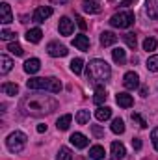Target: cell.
<instances>
[{"label":"cell","mask_w":158,"mask_h":160,"mask_svg":"<svg viewBox=\"0 0 158 160\" xmlns=\"http://www.w3.org/2000/svg\"><path fill=\"white\" fill-rule=\"evenodd\" d=\"M58 108V101H54L48 95H28L21 101V110L24 116L41 118L47 114H52Z\"/></svg>","instance_id":"1"},{"label":"cell","mask_w":158,"mask_h":160,"mask_svg":"<svg viewBox=\"0 0 158 160\" xmlns=\"http://www.w3.org/2000/svg\"><path fill=\"white\" fill-rule=\"evenodd\" d=\"M86 75H87V80L95 86L106 82V80L112 77V69L110 65L104 62V60H91L87 69H86Z\"/></svg>","instance_id":"2"},{"label":"cell","mask_w":158,"mask_h":160,"mask_svg":"<svg viewBox=\"0 0 158 160\" xmlns=\"http://www.w3.org/2000/svg\"><path fill=\"white\" fill-rule=\"evenodd\" d=\"M26 88L28 89H45V91H50V93H60L62 89V82L54 77H48V78H30L26 82Z\"/></svg>","instance_id":"3"},{"label":"cell","mask_w":158,"mask_h":160,"mask_svg":"<svg viewBox=\"0 0 158 160\" xmlns=\"http://www.w3.org/2000/svg\"><path fill=\"white\" fill-rule=\"evenodd\" d=\"M26 134L24 132H21V130H15V132H11L7 138H6V147L11 151V153H21L22 149H24V145H26Z\"/></svg>","instance_id":"4"},{"label":"cell","mask_w":158,"mask_h":160,"mask_svg":"<svg viewBox=\"0 0 158 160\" xmlns=\"http://www.w3.org/2000/svg\"><path fill=\"white\" fill-rule=\"evenodd\" d=\"M134 21H136V17L132 11H119V13L110 17V24L116 28H128L134 24Z\"/></svg>","instance_id":"5"},{"label":"cell","mask_w":158,"mask_h":160,"mask_svg":"<svg viewBox=\"0 0 158 160\" xmlns=\"http://www.w3.org/2000/svg\"><path fill=\"white\" fill-rule=\"evenodd\" d=\"M47 52L52 56V58H63V56H67V47L65 45H60V43H56V41H52V43H48L47 45Z\"/></svg>","instance_id":"6"},{"label":"cell","mask_w":158,"mask_h":160,"mask_svg":"<svg viewBox=\"0 0 158 160\" xmlns=\"http://www.w3.org/2000/svg\"><path fill=\"white\" fill-rule=\"evenodd\" d=\"M50 15H52V8H50V6H39V8L34 11L32 19H34V22H45Z\"/></svg>","instance_id":"7"},{"label":"cell","mask_w":158,"mask_h":160,"mask_svg":"<svg viewBox=\"0 0 158 160\" xmlns=\"http://www.w3.org/2000/svg\"><path fill=\"white\" fill-rule=\"evenodd\" d=\"M123 86L126 89H136L140 86V75L134 73V71H128L125 77H123Z\"/></svg>","instance_id":"8"},{"label":"cell","mask_w":158,"mask_h":160,"mask_svg":"<svg viewBox=\"0 0 158 160\" xmlns=\"http://www.w3.org/2000/svg\"><path fill=\"white\" fill-rule=\"evenodd\" d=\"M69 142L77 147V149H86L87 145H89V140L82 134V132H75V134H71V138H69Z\"/></svg>","instance_id":"9"},{"label":"cell","mask_w":158,"mask_h":160,"mask_svg":"<svg viewBox=\"0 0 158 160\" xmlns=\"http://www.w3.org/2000/svg\"><path fill=\"white\" fill-rule=\"evenodd\" d=\"M0 21H2L4 24L13 22V13H11V8H9L7 2H2V4H0Z\"/></svg>","instance_id":"10"},{"label":"cell","mask_w":158,"mask_h":160,"mask_svg":"<svg viewBox=\"0 0 158 160\" xmlns=\"http://www.w3.org/2000/svg\"><path fill=\"white\" fill-rule=\"evenodd\" d=\"M58 28H60V34H62V36H71L75 26H73V21H71L69 17H62V19H60V26H58Z\"/></svg>","instance_id":"11"},{"label":"cell","mask_w":158,"mask_h":160,"mask_svg":"<svg viewBox=\"0 0 158 160\" xmlns=\"http://www.w3.org/2000/svg\"><path fill=\"white\" fill-rule=\"evenodd\" d=\"M39 69H41V62L37 58H30V60L24 62V71H26L28 75H36Z\"/></svg>","instance_id":"12"},{"label":"cell","mask_w":158,"mask_h":160,"mask_svg":"<svg viewBox=\"0 0 158 160\" xmlns=\"http://www.w3.org/2000/svg\"><path fill=\"white\" fill-rule=\"evenodd\" d=\"M116 101H117V104L121 108H130L132 104H134V99H132V95H128V93H117L116 95Z\"/></svg>","instance_id":"13"},{"label":"cell","mask_w":158,"mask_h":160,"mask_svg":"<svg viewBox=\"0 0 158 160\" xmlns=\"http://www.w3.org/2000/svg\"><path fill=\"white\" fill-rule=\"evenodd\" d=\"M73 45L78 48V50H82V52H87L89 50V38L87 36H77L75 39H73Z\"/></svg>","instance_id":"14"},{"label":"cell","mask_w":158,"mask_h":160,"mask_svg":"<svg viewBox=\"0 0 158 160\" xmlns=\"http://www.w3.org/2000/svg\"><path fill=\"white\" fill-rule=\"evenodd\" d=\"M145 11L149 19H158V0H145Z\"/></svg>","instance_id":"15"},{"label":"cell","mask_w":158,"mask_h":160,"mask_svg":"<svg viewBox=\"0 0 158 160\" xmlns=\"http://www.w3.org/2000/svg\"><path fill=\"white\" fill-rule=\"evenodd\" d=\"M106 99H108L106 89H104L102 86H97V88H95V95H93V102H95V104H102V102H106Z\"/></svg>","instance_id":"16"},{"label":"cell","mask_w":158,"mask_h":160,"mask_svg":"<svg viewBox=\"0 0 158 160\" xmlns=\"http://www.w3.org/2000/svg\"><path fill=\"white\" fill-rule=\"evenodd\" d=\"M112 155H114V158H116V160L125 158L126 149H125V145H123L121 142H114V143H112Z\"/></svg>","instance_id":"17"},{"label":"cell","mask_w":158,"mask_h":160,"mask_svg":"<svg viewBox=\"0 0 158 160\" xmlns=\"http://www.w3.org/2000/svg\"><path fill=\"white\" fill-rule=\"evenodd\" d=\"M117 41V36L114 34V32H102L101 34V45L102 47H110V45H114Z\"/></svg>","instance_id":"18"},{"label":"cell","mask_w":158,"mask_h":160,"mask_svg":"<svg viewBox=\"0 0 158 160\" xmlns=\"http://www.w3.org/2000/svg\"><path fill=\"white\" fill-rule=\"evenodd\" d=\"M95 118L99 121L110 119V118H112V108H108V106H99L97 112H95Z\"/></svg>","instance_id":"19"},{"label":"cell","mask_w":158,"mask_h":160,"mask_svg":"<svg viewBox=\"0 0 158 160\" xmlns=\"http://www.w3.org/2000/svg\"><path fill=\"white\" fill-rule=\"evenodd\" d=\"M41 38H43V32H41L39 28H32V30L26 32V41L28 43H39Z\"/></svg>","instance_id":"20"},{"label":"cell","mask_w":158,"mask_h":160,"mask_svg":"<svg viewBox=\"0 0 158 160\" xmlns=\"http://www.w3.org/2000/svg\"><path fill=\"white\" fill-rule=\"evenodd\" d=\"M11 67H13V62H11L6 54H2V56H0V73L6 75V73L11 71Z\"/></svg>","instance_id":"21"},{"label":"cell","mask_w":158,"mask_h":160,"mask_svg":"<svg viewBox=\"0 0 158 160\" xmlns=\"http://www.w3.org/2000/svg\"><path fill=\"white\" fill-rule=\"evenodd\" d=\"M89 158L91 160H102L104 158V147L102 145H93L89 149Z\"/></svg>","instance_id":"22"},{"label":"cell","mask_w":158,"mask_h":160,"mask_svg":"<svg viewBox=\"0 0 158 160\" xmlns=\"http://www.w3.org/2000/svg\"><path fill=\"white\" fill-rule=\"evenodd\" d=\"M71 121H73V116H71V114H65V116H62L60 119L56 121V127H58V130H67V128H69V125H71Z\"/></svg>","instance_id":"23"},{"label":"cell","mask_w":158,"mask_h":160,"mask_svg":"<svg viewBox=\"0 0 158 160\" xmlns=\"http://www.w3.org/2000/svg\"><path fill=\"white\" fill-rule=\"evenodd\" d=\"M112 58H114V62L119 63V65H123V63L126 62V54H125V50H123L121 47H117V48L112 50Z\"/></svg>","instance_id":"24"},{"label":"cell","mask_w":158,"mask_h":160,"mask_svg":"<svg viewBox=\"0 0 158 160\" xmlns=\"http://www.w3.org/2000/svg\"><path fill=\"white\" fill-rule=\"evenodd\" d=\"M2 91L6 95H17L19 93V86L17 84H11V82H4L2 84Z\"/></svg>","instance_id":"25"},{"label":"cell","mask_w":158,"mask_h":160,"mask_svg":"<svg viewBox=\"0 0 158 160\" xmlns=\"http://www.w3.org/2000/svg\"><path fill=\"white\" fill-rule=\"evenodd\" d=\"M56 160H73V151L69 147H60Z\"/></svg>","instance_id":"26"},{"label":"cell","mask_w":158,"mask_h":160,"mask_svg":"<svg viewBox=\"0 0 158 160\" xmlns=\"http://www.w3.org/2000/svg\"><path fill=\"white\" fill-rule=\"evenodd\" d=\"M112 132L114 134H123L125 132V121L119 119V118L112 121Z\"/></svg>","instance_id":"27"},{"label":"cell","mask_w":158,"mask_h":160,"mask_svg":"<svg viewBox=\"0 0 158 160\" xmlns=\"http://www.w3.org/2000/svg\"><path fill=\"white\" fill-rule=\"evenodd\" d=\"M75 119L78 125H86L89 123V110H78V114L75 116Z\"/></svg>","instance_id":"28"},{"label":"cell","mask_w":158,"mask_h":160,"mask_svg":"<svg viewBox=\"0 0 158 160\" xmlns=\"http://www.w3.org/2000/svg\"><path fill=\"white\" fill-rule=\"evenodd\" d=\"M82 69H84V60H82V58H75V60L71 62V71H73L75 75H80Z\"/></svg>","instance_id":"29"},{"label":"cell","mask_w":158,"mask_h":160,"mask_svg":"<svg viewBox=\"0 0 158 160\" xmlns=\"http://www.w3.org/2000/svg\"><path fill=\"white\" fill-rule=\"evenodd\" d=\"M7 50H9L11 54H15V56H22V54H24L22 47H21L17 41H15V43H9V45H7Z\"/></svg>","instance_id":"30"},{"label":"cell","mask_w":158,"mask_h":160,"mask_svg":"<svg viewBox=\"0 0 158 160\" xmlns=\"http://www.w3.org/2000/svg\"><path fill=\"white\" fill-rule=\"evenodd\" d=\"M123 39L125 43L130 47V48H136V45H138V39H136V34H132V32H128V34H125L123 36Z\"/></svg>","instance_id":"31"},{"label":"cell","mask_w":158,"mask_h":160,"mask_svg":"<svg viewBox=\"0 0 158 160\" xmlns=\"http://www.w3.org/2000/svg\"><path fill=\"white\" fill-rule=\"evenodd\" d=\"M147 69L153 71V73H158V54L151 56V58L147 60Z\"/></svg>","instance_id":"32"},{"label":"cell","mask_w":158,"mask_h":160,"mask_svg":"<svg viewBox=\"0 0 158 160\" xmlns=\"http://www.w3.org/2000/svg\"><path fill=\"white\" fill-rule=\"evenodd\" d=\"M156 47H158V43H156L155 38H147V39L143 41V50H147V52H149V50H155Z\"/></svg>","instance_id":"33"},{"label":"cell","mask_w":158,"mask_h":160,"mask_svg":"<svg viewBox=\"0 0 158 160\" xmlns=\"http://www.w3.org/2000/svg\"><path fill=\"white\" fill-rule=\"evenodd\" d=\"M0 39H4V41L17 39V34H15V32H11V30H2V32H0Z\"/></svg>","instance_id":"34"},{"label":"cell","mask_w":158,"mask_h":160,"mask_svg":"<svg viewBox=\"0 0 158 160\" xmlns=\"http://www.w3.org/2000/svg\"><path fill=\"white\" fill-rule=\"evenodd\" d=\"M130 118H132V121H136V123H138V125H140L141 128H147V121L143 119V118H141L140 114H136V112H134V114H132Z\"/></svg>","instance_id":"35"},{"label":"cell","mask_w":158,"mask_h":160,"mask_svg":"<svg viewBox=\"0 0 158 160\" xmlns=\"http://www.w3.org/2000/svg\"><path fill=\"white\" fill-rule=\"evenodd\" d=\"M91 132H93V136H97V138H104V128H101L99 125H91Z\"/></svg>","instance_id":"36"},{"label":"cell","mask_w":158,"mask_h":160,"mask_svg":"<svg viewBox=\"0 0 158 160\" xmlns=\"http://www.w3.org/2000/svg\"><path fill=\"white\" fill-rule=\"evenodd\" d=\"M151 140H153V147L158 151V127L156 128H153V132H151Z\"/></svg>","instance_id":"37"},{"label":"cell","mask_w":158,"mask_h":160,"mask_svg":"<svg viewBox=\"0 0 158 160\" xmlns=\"http://www.w3.org/2000/svg\"><path fill=\"white\" fill-rule=\"evenodd\" d=\"M132 147H134L136 151H140V149H141V140H140V138H132Z\"/></svg>","instance_id":"38"},{"label":"cell","mask_w":158,"mask_h":160,"mask_svg":"<svg viewBox=\"0 0 158 160\" xmlns=\"http://www.w3.org/2000/svg\"><path fill=\"white\" fill-rule=\"evenodd\" d=\"M77 21H78V26L82 28V30H86V28H87V24H86V21H84L82 17H77Z\"/></svg>","instance_id":"39"},{"label":"cell","mask_w":158,"mask_h":160,"mask_svg":"<svg viewBox=\"0 0 158 160\" xmlns=\"http://www.w3.org/2000/svg\"><path fill=\"white\" fill-rule=\"evenodd\" d=\"M37 132H39V134L47 132V125H37Z\"/></svg>","instance_id":"40"},{"label":"cell","mask_w":158,"mask_h":160,"mask_svg":"<svg viewBox=\"0 0 158 160\" xmlns=\"http://www.w3.org/2000/svg\"><path fill=\"white\" fill-rule=\"evenodd\" d=\"M134 2H136V0H123V2L119 4V6H132Z\"/></svg>","instance_id":"41"},{"label":"cell","mask_w":158,"mask_h":160,"mask_svg":"<svg viewBox=\"0 0 158 160\" xmlns=\"http://www.w3.org/2000/svg\"><path fill=\"white\" fill-rule=\"evenodd\" d=\"M140 95H141V97H147V88H145V86L140 89Z\"/></svg>","instance_id":"42"},{"label":"cell","mask_w":158,"mask_h":160,"mask_svg":"<svg viewBox=\"0 0 158 160\" xmlns=\"http://www.w3.org/2000/svg\"><path fill=\"white\" fill-rule=\"evenodd\" d=\"M69 0H52V4H67Z\"/></svg>","instance_id":"43"},{"label":"cell","mask_w":158,"mask_h":160,"mask_svg":"<svg viewBox=\"0 0 158 160\" xmlns=\"http://www.w3.org/2000/svg\"><path fill=\"white\" fill-rule=\"evenodd\" d=\"M84 2H93V4H101V0H84Z\"/></svg>","instance_id":"44"},{"label":"cell","mask_w":158,"mask_h":160,"mask_svg":"<svg viewBox=\"0 0 158 160\" xmlns=\"http://www.w3.org/2000/svg\"><path fill=\"white\" fill-rule=\"evenodd\" d=\"M78 160H86V158H78Z\"/></svg>","instance_id":"45"},{"label":"cell","mask_w":158,"mask_h":160,"mask_svg":"<svg viewBox=\"0 0 158 160\" xmlns=\"http://www.w3.org/2000/svg\"><path fill=\"white\" fill-rule=\"evenodd\" d=\"M114 160H116V158H114Z\"/></svg>","instance_id":"46"}]
</instances>
